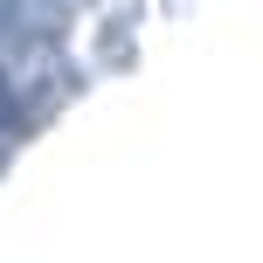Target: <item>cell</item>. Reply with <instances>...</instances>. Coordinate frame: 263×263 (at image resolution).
Instances as JSON below:
<instances>
[{"label":"cell","mask_w":263,"mask_h":263,"mask_svg":"<svg viewBox=\"0 0 263 263\" xmlns=\"http://www.w3.org/2000/svg\"><path fill=\"white\" fill-rule=\"evenodd\" d=\"M7 104H14V97H7V77H0V125H7Z\"/></svg>","instance_id":"cell-1"}]
</instances>
